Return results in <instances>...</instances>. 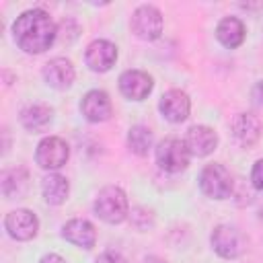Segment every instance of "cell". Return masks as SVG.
I'll list each match as a JSON object with an SVG mask.
<instances>
[{
  "mask_svg": "<svg viewBox=\"0 0 263 263\" xmlns=\"http://www.w3.org/2000/svg\"><path fill=\"white\" fill-rule=\"evenodd\" d=\"M55 35L58 29L53 18L41 8L25 10L12 23V37L25 53H43L53 45Z\"/></svg>",
  "mask_w": 263,
  "mask_h": 263,
  "instance_id": "obj_1",
  "label": "cell"
},
{
  "mask_svg": "<svg viewBox=\"0 0 263 263\" xmlns=\"http://www.w3.org/2000/svg\"><path fill=\"white\" fill-rule=\"evenodd\" d=\"M129 203L123 189L115 185L103 187L95 197V214L107 224H119L127 218Z\"/></svg>",
  "mask_w": 263,
  "mask_h": 263,
  "instance_id": "obj_2",
  "label": "cell"
},
{
  "mask_svg": "<svg viewBox=\"0 0 263 263\" xmlns=\"http://www.w3.org/2000/svg\"><path fill=\"white\" fill-rule=\"evenodd\" d=\"M199 187L212 199H228L234 191V181L228 168L218 162L205 164L199 173Z\"/></svg>",
  "mask_w": 263,
  "mask_h": 263,
  "instance_id": "obj_3",
  "label": "cell"
},
{
  "mask_svg": "<svg viewBox=\"0 0 263 263\" xmlns=\"http://www.w3.org/2000/svg\"><path fill=\"white\" fill-rule=\"evenodd\" d=\"M156 164L166 173H181L189 166V150L185 146V140L179 138H164L158 142L156 150Z\"/></svg>",
  "mask_w": 263,
  "mask_h": 263,
  "instance_id": "obj_4",
  "label": "cell"
},
{
  "mask_svg": "<svg viewBox=\"0 0 263 263\" xmlns=\"http://www.w3.org/2000/svg\"><path fill=\"white\" fill-rule=\"evenodd\" d=\"M132 33L142 41H154L162 33V14L156 6L142 4L132 14Z\"/></svg>",
  "mask_w": 263,
  "mask_h": 263,
  "instance_id": "obj_5",
  "label": "cell"
},
{
  "mask_svg": "<svg viewBox=\"0 0 263 263\" xmlns=\"http://www.w3.org/2000/svg\"><path fill=\"white\" fill-rule=\"evenodd\" d=\"M70 158V148L68 144L58 138V136H49V138H43L39 144H37V150H35V162L43 168V171H55V168H62Z\"/></svg>",
  "mask_w": 263,
  "mask_h": 263,
  "instance_id": "obj_6",
  "label": "cell"
},
{
  "mask_svg": "<svg viewBox=\"0 0 263 263\" xmlns=\"http://www.w3.org/2000/svg\"><path fill=\"white\" fill-rule=\"evenodd\" d=\"M210 240H212L214 251L220 257H224V259H236L242 253V249H245L242 234L234 226H228V224L216 226L214 232H212V236H210Z\"/></svg>",
  "mask_w": 263,
  "mask_h": 263,
  "instance_id": "obj_7",
  "label": "cell"
},
{
  "mask_svg": "<svg viewBox=\"0 0 263 263\" xmlns=\"http://www.w3.org/2000/svg\"><path fill=\"white\" fill-rule=\"evenodd\" d=\"M4 228L14 240H31L39 230V220L31 210H12L4 218Z\"/></svg>",
  "mask_w": 263,
  "mask_h": 263,
  "instance_id": "obj_8",
  "label": "cell"
},
{
  "mask_svg": "<svg viewBox=\"0 0 263 263\" xmlns=\"http://www.w3.org/2000/svg\"><path fill=\"white\" fill-rule=\"evenodd\" d=\"M158 109L162 113V117L171 123H181L189 117L191 111V101L187 97V92L179 90V88H171L160 97Z\"/></svg>",
  "mask_w": 263,
  "mask_h": 263,
  "instance_id": "obj_9",
  "label": "cell"
},
{
  "mask_svg": "<svg viewBox=\"0 0 263 263\" xmlns=\"http://www.w3.org/2000/svg\"><path fill=\"white\" fill-rule=\"evenodd\" d=\"M152 76L142 70H125L119 76V90L129 101H144L152 92Z\"/></svg>",
  "mask_w": 263,
  "mask_h": 263,
  "instance_id": "obj_10",
  "label": "cell"
},
{
  "mask_svg": "<svg viewBox=\"0 0 263 263\" xmlns=\"http://www.w3.org/2000/svg\"><path fill=\"white\" fill-rule=\"evenodd\" d=\"M80 111L84 115L86 121L90 123H101V121H107L113 113V107H111V99L105 90H88L82 101H80Z\"/></svg>",
  "mask_w": 263,
  "mask_h": 263,
  "instance_id": "obj_11",
  "label": "cell"
},
{
  "mask_svg": "<svg viewBox=\"0 0 263 263\" xmlns=\"http://www.w3.org/2000/svg\"><path fill=\"white\" fill-rule=\"evenodd\" d=\"M84 60L92 72H107L117 60V47L107 39H97L86 47Z\"/></svg>",
  "mask_w": 263,
  "mask_h": 263,
  "instance_id": "obj_12",
  "label": "cell"
},
{
  "mask_svg": "<svg viewBox=\"0 0 263 263\" xmlns=\"http://www.w3.org/2000/svg\"><path fill=\"white\" fill-rule=\"evenodd\" d=\"M185 146L191 156H208L218 146V136L208 125H191L185 134Z\"/></svg>",
  "mask_w": 263,
  "mask_h": 263,
  "instance_id": "obj_13",
  "label": "cell"
},
{
  "mask_svg": "<svg viewBox=\"0 0 263 263\" xmlns=\"http://www.w3.org/2000/svg\"><path fill=\"white\" fill-rule=\"evenodd\" d=\"M230 129H232V136L234 140L240 144V146H253L259 138H261V119L253 113H238L234 115L232 123H230Z\"/></svg>",
  "mask_w": 263,
  "mask_h": 263,
  "instance_id": "obj_14",
  "label": "cell"
},
{
  "mask_svg": "<svg viewBox=\"0 0 263 263\" xmlns=\"http://www.w3.org/2000/svg\"><path fill=\"white\" fill-rule=\"evenodd\" d=\"M74 76H76L74 66H72V62L66 60V58H53V60H49V62L45 64V68H43V78H45V82H47L51 88H58V90H64V88L72 86Z\"/></svg>",
  "mask_w": 263,
  "mask_h": 263,
  "instance_id": "obj_15",
  "label": "cell"
},
{
  "mask_svg": "<svg viewBox=\"0 0 263 263\" xmlns=\"http://www.w3.org/2000/svg\"><path fill=\"white\" fill-rule=\"evenodd\" d=\"M62 236L80 247V249H92L95 242H97V230L95 226L88 222V220H82V218H74V220H68L62 228Z\"/></svg>",
  "mask_w": 263,
  "mask_h": 263,
  "instance_id": "obj_16",
  "label": "cell"
},
{
  "mask_svg": "<svg viewBox=\"0 0 263 263\" xmlns=\"http://www.w3.org/2000/svg\"><path fill=\"white\" fill-rule=\"evenodd\" d=\"M216 37L224 47L234 49L245 41V25L236 16H226V18H222L218 23Z\"/></svg>",
  "mask_w": 263,
  "mask_h": 263,
  "instance_id": "obj_17",
  "label": "cell"
},
{
  "mask_svg": "<svg viewBox=\"0 0 263 263\" xmlns=\"http://www.w3.org/2000/svg\"><path fill=\"white\" fill-rule=\"evenodd\" d=\"M68 191H70V185L66 181V177L58 175V173H49L43 181H41V193H43V199L49 203V205H60L66 201L68 197Z\"/></svg>",
  "mask_w": 263,
  "mask_h": 263,
  "instance_id": "obj_18",
  "label": "cell"
},
{
  "mask_svg": "<svg viewBox=\"0 0 263 263\" xmlns=\"http://www.w3.org/2000/svg\"><path fill=\"white\" fill-rule=\"evenodd\" d=\"M51 117H53L51 107H47V105H43V103H33V105H29V107H25V109L21 111V123H23V127L29 129V132H39V129H43V127L51 121Z\"/></svg>",
  "mask_w": 263,
  "mask_h": 263,
  "instance_id": "obj_19",
  "label": "cell"
},
{
  "mask_svg": "<svg viewBox=\"0 0 263 263\" xmlns=\"http://www.w3.org/2000/svg\"><path fill=\"white\" fill-rule=\"evenodd\" d=\"M27 191V173L23 168H12L2 173V193L12 199L21 197Z\"/></svg>",
  "mask_w": 263,
  "mask_h": 263,
  "instance_id": "obj_20",
  "label": "cell"
},
{
  "mask_svg": "<svg viewBox=\"0 0 263 263\" xmlns=\"http://www.w3.org/2000/svg\"><path fill=\"white\" fill-rule=\"evenodd\" d=\"M127 148L138 154V156H146L148 150L152 148V132L144 125H134L127 132Z\"/></svg>",
  "mask_w": 263,
  "mask_h": 263,
  "instance_id": "obj_21",
  "label": "cell"
},
{
  "mask_svg": "<svg viewBox=\"0 0 263 263\" xmlns=\"http://www.w3.org/2000/svg\"><path fill=\"white\" fill-rule=\"evenodd\" d=\"M251 185L257 191H263V160H257L251 168Z\"/></svg>",
  "mask_w": 263,
  "mask_h": 263,
  "instance_id": "obj_22",
  "label": "cell"
},
{
  "mask_svg": "<svg viewBox=\"0 0 263 263\" xmlns=\"http://www.w3.org/2000/svg\"><path fill=\"white\" fill-rule=\"evenodd\" d=\"M95 263H127V261L117 253H103Z\"/></svg>",
  "mask_w": 263,
  "mask_h": 263,
  "instance_id": "obj_23",
  "label": "cell"
},
{
  "mask_svg": "<svg viewBox=\"0 0 263 263\" xmlns=\"http://www.w3.org/2000/svg\"><path fill=\"white\" fill-rule=\"evenodd\" d=\"M253 97H255L257 103L263 105V80H259V82L255 84V88H253Z\"/></svg>",
  "mask_w": 263,
  "mask_h": 263,
  "instance_id": "obj_24",
  "label": "cell"
},
{
  "mask_svg": "<svg viewBox=\"0 0 263 263\" xmlns=\"http://www.w3.org/2000/svg\"><path fill=\"white\" fill-rule=\"evenodd\" d=\"M39 263H66V261H64L60 255H55V253H49V255H43Z\"/></svg>",
  "mask_w": 263,
  "mask_h": 263,
  "instance_id": "obj_25",
  "label": "cell"
},
{
  "mask_svg": "<svg viewBox=\"0 0 263 263\" xmlns=\"http://www.w3.org/2000/svg\"><path fill=\"white\" fill-rule=\"evenodd\" d=\"M144 263H164V261L158 257H148V259H144Z\"/></svg>",
  "mask_w": 263,
  "mask_h": 263,
  "instance_id": "obj_26",
  "label": "cell"
}]
</instances>
